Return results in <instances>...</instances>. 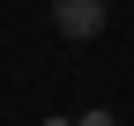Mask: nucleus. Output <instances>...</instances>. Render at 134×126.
I'll use <instances>...</instances> for the list:
<instances>
[{"instance_id":"1","label":"nucleus","mask_w":134,"mask_h":126,"mask_svg":"<svg viewBox=\"0 0 134 126\" xmlns=\"http://www.w3.org/2000/svg\"><path fill=\"white\" fill-rule=\"evenodd\" d=\"M52 22H60V37H97L104 30V0H52Z\"/></svg>"},{"instance_id":"2","label":"nucleus","mask_w":134,"mask_h":126,"mask_svg":"<svg viewBox=\"0 0 134 126\" xmlns=\"http://www.w3.org/2000/svg\"><path fill=\"white\" fill-rule=\"evenodd\" d=\"M75 126H112V111H90V119H75Z\"/></svg>"}]
</instances>
